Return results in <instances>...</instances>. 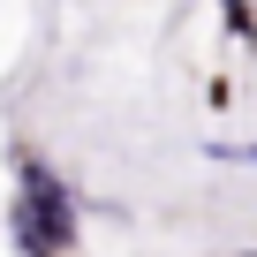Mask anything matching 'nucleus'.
<instances>
[{
    "instance_id": "1",
    "label": "nucleus",
    "mask_w": 257,
    "mask_h": 257,
    "mask_svg": "<svg viewBox=\"0 0 257 257\" xmlns=\"http://www.w3.org/2000/svg\"><path fill=\"white\" fill-rule=\"evenodd\" d=\"M16 227H23V249H31V257H61V249H68L76 212H68V189H61L46 167H23V204H16Z\"/></svg>"
},
{
    "instance_id": "2",
    "label": "nucleus",
    "mask_w": 257,
    "mask_h": 257,
    "mask_svg": "<svg viewBox=\"0 0 257 257\" xmlns=\"http://www.w3.org/2000/svg\"><path fill=\"white\" fill-rule=\"evenodd\" d=\"M219 159H249L257 167V144H219Z\"/></svg>"
}]
</instances>
